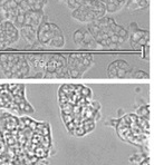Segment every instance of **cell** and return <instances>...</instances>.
I'll use <instances>...</instances> for the list:
<instances>
[{
    "label": "cell",
    "instance_id": "cell-1",
    "mask_svg": "<svg viewBox=\"0 0 154 165\" xmlns=\"http://www.w3.org/2000/svg\"><path fill=\"white\" fill-rule=\"evenodd\" d=\"M10 165H48L54 155L53 136L47 122L19 117V127L4 133Z\"/></svg>",
    "mask_w": 154,
    "mask_h": 165
},
{
    "label": "cell",
    "instance_id": "cell-2",
    "mask_svg": "<svg viewBox=\"0 0 154 165\" xmlns=\"http://www.w3.org/2000/svg\"><path fill=\"white\" fill-rule=\"evenodd\" d=\"M60 116L67 132L84 137L95 130L101 119V104L93 99L92 89L83 85H64L58 89Z\"/></svg>",
    "mask_w": 154,
    "mask_h": 165
},
{
    "label": "cell",
    "instance_id": "cell-3",
    "mask_svg": "<svg viewBox=\"0 0 154 165\" xmlns=\"http://www.w3.org/2000/svg\"><path fill=\"white\" fill-rule=\"evenodd\" d=\"M105 125L113 127L123 142L150 153V119L140 117L135 113H127L119 118L108 119Z\"/></svg>",
    "mask_w": 154,
    "mask_h": 165
},
{
    "label": "cell",
    "instance_id": "cell-4",
    "mask_svg": "<svg viewBox=\"0 0 154 165\" xmlns=\"http://www.w3.org/2000/svg\"><path fill=\"white\" fill-rule=\"evenodd\" d=\"M37 42L48 48H61L65 45V37L57 25L46 20L37 29Z\"/></svg>",
    "mask_w": 154,
    "mask_h": 165
},
{
    "label": "cell",
    "instance_id": "cell-5",
    "mask_svg": "<svg viewBox=\"0 0 154 165\" xmlns=\"http://www.w3.org/2000/svg\"><path fill=\"white\" fill-rule=\"evenodd\" d=\"M106 13L105 4L100 0H84L77 9L71 11V17L77 21L90 24L96 19L104 17Z\"/></svg>",
    "mask_w": 154,
    "mask_h": 165
},
{
    "label": "cell",
    "instance_id": "cell-6",
    "mask_svg": "<svg viewBox=\"0 0 154 165\" xmlns=\"http://www.w3.org/2000/svg\"><path fill=\"white\" fill-rule=\"evenodd\" d=\"M94 64L90 54H71L67 58V71L73 79L82 78L90 66Z\"/></svg>",
    "mask_w": 154,
    "mask_h": 165
},
{
    "label": "cell",
    "instance_id": "cell-7",
    "mask_svg": "<svg viewBox=\"0 0 154 165\" xmlns=\"http://www.w3.org/2000/svg\"><path fill=\"white\" fill-rule=\"evenodd\" d=\"M133 68L132 66L122 59L112 61L107 67L108 78H132Z\"/></svg>",
    "mask_w": 154,
    "mask_h": 165
},
{
    "label": "cell",
    "instance_id": "cell-8",
    "mask_svg": "<svg viewBox=\"0 0 154 165\" xmlns=\"http://www.w3.org/2000/svg\"><path fill=\"white\" fill-rule=\"evenodd\" d=\"M19 127V117L8 112H0V130L2 133L16 130Z\"/></svg>",
    "mask_w": 154,
    "mask_h": 165
},
{
    "label": "cell",
    "instance_id": "cell-9",
    "mask_svg": "<svg viewBox=\"0 0 154 165\" xmlns=\"http://www.w3.org/2000/svg\"><path fill=\"white\" fill-rule=\"evenodd\" d=\"M50 55H40V54H29L26 56V60L30 67V71L34 69L36 73H44Z\"/></svg>",
    "mask_w": 154,
    "mask_h": 165
},
{
    "label": "cell",
    "instance_id": "cell-10",
    "mask_svg": "<svg viewBox=\"0 0 154 165\" xmlns=\"http://www.w3.org/2000/svg\"><path fill=\"white\" fill-rule=\"evenodd\" d=\"M130 28L132 29V34H131V36H129V38H130V45L132 48H134L136 46L137 41L140 40L141 38L150 35L148 30L141 29V28L137 26L136 23H132V24L130 25Z\"/></svg>",
    "mask_w": 154,
    "mask_h": 165
},
{
    "label": "cell",
    "instance_id": "cell-11",
    "mask_svg": "<svg viewBox=\"0 0 154 165\" xmlns=\"http://www.w3.org/2000/svg\"><path fill=\"white\" fill-rule=\"evenodd\" d=\"M19 35L24 38L25 41H27L29 45H34L37 42V29L30 27V26H24L20 28Z\"/></svg>",
    "mask_w": 154,
    "mask_h": 165
},
{
    "label": "cell",
    "instance_id": "cell-12",
    "mask_svg": "<svg viewBox=\"0 0 154 165\" xmlns=\"http://www.w3.org/2000/svg\"><path fill=\"white\" fill-rule=\"evenodd\" d=\"M79 46L96 48V42H95L94 38H93V35L87 29L83 30V39H82V42L79 44Z\"/></svg>",
    "mask_w": 154,
    "mask_h": 165
},
{
    "label": "cell",
    "instance_id": "cell-13",
    "mask_svg": "<svg viewBox=\"0 0 154 165\" xmlns=\"http://www.w3.org/2000/svg\"><path fill=\"white\" fill-rule=\"evenodd\" d=\"M136 115H138L140 117L146 118L150 119V114H151V109H150V104L148 102L146 103H141L138 106H136Z\"/></svg>",
    "mask_w": 154,
    "mask_h": 165
},
{
    "label": "cell",
    "instance_id": "cell-14",
    "mask_svg": "<svg viewBox=\"0 0 154 165\" xmlns=\"http://www.w3.org/2000/svg\"><path fill=\"white\" fill-rule=\"evenodd\" d=\"M132 78H134V79H148V78H150V75H148V71H136L135 73L132 74Z\"/></svg>",
    "mask_w": 154,
    "mask_h": 165
},
{
    "label": "cell",
    "instance_id": "cell-15",
    "mask_svg": "<svg viewBox=\"0 0 154 165\" xmlns=\"http://www.w3.org/2000/svg\"><path fill=\"white\" fill-rule=\"evenodd\" d=\"M83 39V30L82 29H77L74 34H73V40L75 42V45L79 46V44L82 42Z\"/></svg>",
    "mask_w": 154,
    "mask_h": 165
},
{
    "label": "cell",
    "instance_id": "cell-16",
    "mask_svg": "<svg viewBox=\"0 0 154 165\" xmlns=\"http://www.w3.org/2000/svg\"><path fill=\"white\" fill-rule=\"evenodd\" d=\"M5 145H6V143H5L4 133H2L1 130H0V154L2 153V151H4V148H5Z\"/></svg>",
    "mask_w": 154,
    "mask_h": 165
},
{
    "label": "cell",
    "instance_id": "cell-17",
    "mask_svg": "<svg viewBox=\"0 0 154 165\" xmlns=\"http://www.w3.org/2000/svg\"><path fill=\"white\" fill-rule=\"evenodd\" d=\"M137 165H150V156H146V157H144L142 161H140Z\"/></svg>",
    "mask_w": 154,
    "mask_h": 165
}]
</instances>
